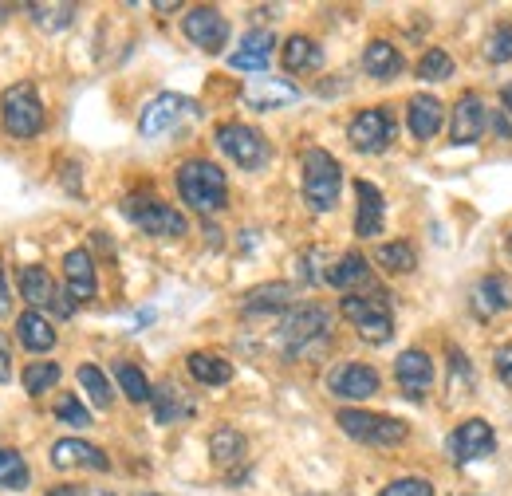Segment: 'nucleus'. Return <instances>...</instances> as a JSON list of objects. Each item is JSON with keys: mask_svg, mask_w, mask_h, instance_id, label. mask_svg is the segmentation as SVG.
<instances>
[{"mask_svg": "<svg viewBox=\"0 0 512 496\" xmlns=\"http://www.w3.org/2000/svg\"><path fill=\"white\" fill-rule=\"evenodd\" d=\"M485 60L489 63L512 60V24H497V28H493V36L485 40Z\"/></svg>", "mask_w": 512, "mask_h": 496, "instance_id": "40", "label": "nucleus"}, {"mask_svg": "<svg viewBox=\"0 0 512 496\" xmlns=\"http://www.w3.org/2000/svg\"><path fill=\"white\" fill-rule=\"evenodd\" d=\"M174 182H178V193H182V201L190 205L193 213L213 217V213H221L225 201H229V178H225V170H221L217 162H209V158H190V162H182Z\"/></svg>", "mask_w": 512, "mask_h": 496, "instance_id": "2", "label": "nucleus"}, {"mask_svg": "<svg viewBox=\"0 0 512 496\" xmlns=\"http://www.w3.org/2000/svg\"><path fill=\"white\" fill-rule=\"evenodd\" d=\"M8 12H12V8H8V4H0V20H4V16H8Z\"/></svg>", "mask_w": 512, "mask_h": 496, "instance_id": "50", "label": "nucleus"}, {"mask_svg": "<svg viewBox=\"0 0 512 496\" xmlns=\"http://www.w3.org/2000/svg\"><path fill=\"white\" fill-rule=\"evenodd\" d=\"M379 386H383V378L367 363H351L347 359V363H335L327 371V390L335 398H343V402H367V398L379 394Z\"/></svg>", "mask_w": 512, "mask_h": 496, "instance_id": "13", "label": "nucleus"}, {"mask_svg": "<svg viewBox=\"0 0 512 496\" xmlns=\"http://www.w3.org/2000/svg\"><path fill=\"white\" fill-rule=\"evenodd\" d=\"M272 48H276V36L268 28H253L241 36V48L229 56L233 71H264L272 63Z\"/></svg>", "mask_w": 512, "mask_h": 496, "instance_id": "22", "label": "nucleus"}, {"mask_svg": "<svg viewBox=\"0 0 512 496\" xmlns=\"http://www.w3.org/2000/svg\"><path fill=\"white\" fill-rule=\"evenodd\" d=\"M355 201H359V209H355V237H379L383 233V221H386V201L379 186L375 182H367V178H359L355 182Z\"/></svg>", "mask_w": 512, "mask_h": 496, "instance_id": "20", "label": "nucleus"}, {"mask_svg": "<svg viewBox=\"0 0 512 496\" xmlns=\"http://www.w3.org/2000/svg\"><path fill=\"white\" fill-rule=\"evenodd\" d=\"M446 453L453 465H473L497 453V434L485 418H465L453 426V434L446 437Z\"/></svg>", "mask_w": 512, "mask_h": 496, "instance_id": "9", "label": "nucleus"}, {"mask_svg": "<svg viewBox=\"0 0 512 496\" xmlns=\"http://www.w3.org/2000/svg\"><path fill=\"white\" fill-rule=\"evenodd\" d=\"M16 339L24 351L44 355L56 347V327H52V319H44V311H24V315H16Z\"/></svg>", "mask_w": 512, "mask_h": 496, "instance_id": "25", "label": "nucleus"}, {"mask_svg": "<svg viewBox=\"0 0 512 496\" xmlns=\"http://www.w3.org/2000/svg\"><path fill=\"white\" fill-rule=\"evenodd\" d=\"M335 426L351 441H363V445H375V449H390V445H402L410 426L402 418H390V414H371V410H339L335 414Z\"/></svg>", "mask_w": 512, "mask_h": 496, "instance_id": "6", "label": "nucleus"}, {"mask_svg": "<svg viewBox=\"0 0 512 496\" xmlns=\"http://www.w3.org/2000/svg\"><path fill=\"white\" fill-rule=\"evenodd\" d=\"M64 280H67V296H71L75 304L95 300V292H99V276H95V260H91L87 248H71V252L64 256Z\"/></svg>", "mask_w": 512, "mask_h": 496, "instance_id": "18", "label": "nucleus"}, {"mask_svg": "<svg viewBox=\"0 0 512 496\" xmlns=\"http://www.w3.org/2000/svg\"><path fill=\"white\" fill-rule=\"evenodd\" d=\"M512 308V284L505 276H481L477 288H473V311L481 319H493L501 311Z\"/></svg>", "mask_w": 512, "mask_h": 496, "instance_id": "26", "label": "nucleus"}, {"mask_svg": "<svg viewBox=\"0 0 512 496\" xmlns=\"http://www.w3.org/2000/svg\"><path fill=\"white\" fill-rule=\"evenodd\" d=\"M394 378H398V390L410 402H426V394L434 390V359L422 347H406L394 359Z\"/></svg>", "mask_w": 512, "mask_h": 496, "instance_id": "14", "label": "nucleus"}, {"mask_svg": "<svg viewBox=\"0 0 512 496\" xmlns=\"http://www.w3.org/2000/svg\"><path fill=\"white\" fill-rule=\"evenodd\" d=\"M95 496H115V493H95Z\"/></svg>", "mask_w": 512, "mask_h": 496, "instance_id": "52", "label": "nucleus"}, {"mask_svg": "<svg viewBox=\"0 0 512 496\" xmlns=\"http://www.w3.org/2000/svg\"><path fill=\"white\" fill-rule=\"evenodd\" d=\"M493 371L501 374L505 386H512V343H501V347L493 351Z\"/></svg>", "mask_w": 512, "mask_h": 496, "instance_id": "43", "label": "nucleus"}, {"mask_svg": "<svg viewBox=\"0 0 512 496\" xmlns=\"http://www.w3.org/2000/svg\"><path fill=\"white\" fill-rule=\"evenodd\" d=\"M115 382H119V390L127 394L134 406H142V402H150V398H154L150 378L138 371L134 363H115Z\"/></svg>", "mask_w": 512, "mask_h": 496, "instance_id": "35", "label": "nucleus"}, {"mask_svg": "<svg viewBox=\"0 0 512 496\" xmlns=\"http://www.w3.org/2000/svg\"><path fill=\"white\" fill-rule=\"evenodd\" d=\"M402 52L390 44V40H371L367 48H363V71L371 75V79H398L402 75Z\"/></svg>", "mask_w": 512, "mask_h": 496, "instance_id": "28", "label": "nucleus"}, {"mask_svg": "<svg viewBox=\"0 0 512 496\" xmlns=\"http://www.w3.org/2000/svg\"><path fill=\"white\" fill-rule=\"evenodd\" d=\"M154 8H158V12H174V8H178V0H158Z\"/></svg>", "mask_w": 512, "mask_h": 496, "instance_id": "49", "label": "nucleus"}, {"mask_svg": "<svg viewBox=\"0 0 512 496\" xmlns=\"http://www.w3.org/2000/svg\"><path fill=\"white\" fill-rule=\"evenodd\" d=\"M142 496H158V493H142Z\"/></svg>", "mask_w": 512, "mask_h": 496, "instance_id": "53", "label": "nucleus"}, {"mask_svg": "<svg viewBox=\"0 0 512 496\" xmlns=\"http://www.w3.org/2000/svg\"><path fill=\"white\" fill-rule=\"evenodd\" d=\"M150 406H154V422H158V426H178L182 418H190L193 414V402L178 390V386H174V382L154 386Z\"/></svg>", "mask_w": 512, "mask_h": 496, "instance_id": "27", "label": "nucleus"}, {"mask_svg": "<svg viewBox=\"0 0 512 496\" xmlns=\"http://www.w3.org/2000/svg\"><path fill=\"white\" fill-rule=\"evenodd\" d=\"M44 496H83V493H79V489H75V485H56V489H52V493H44Z\"/></svg>", "mask_w": 512, "mask_h": 496, "instance_id": "48", "label": "nucleus"}, {"mask_svg": "<svg viewBox=\"0 0 512 496\" xmlns=\"http://www.w3.org/2000/svg\"><path fill=\"white\" fill-rule=\"evenodd\" d=\"M296 304V288L284 284V280H272V284H260V288H249L245 300H241V315H276V311H292Z\"/></svg>", "mask_w": 512, "mask_h": 496, "instance_id": "21", "label": "nucleus"}, {"mask_svg": "<svg viewBox=\"0 0 512 496\" xmlns=\"http://www.w3.org/2000/svg\"><path fill=\"white\" fill-rule=\"evenodd\" d=\"M505 248H509V260H512V233H509V241H505Z\"/></svg>", "mask_w": 512, "mask_h": 496, "instance_id": "51", "label": "nucleus"}, {"mask_svg": "<svg viewBox=\"0 0 512 496\" xmlns=\"http://www.w3.org/2000/svg\"><path fill=\"white\" fill-rule=\"evenodd\" d=\"M489 130L501 138V142H512V119L497 107V111H489Z\"/></svg>", "mask_w": 512, "mask_h": 496, "instance_id": "44", "label": "nucleus"}, {"mask_svg": "<svg viewBox=\"0 0 512 496\" xmlns=\"http://www.w3.org/2000/svg\"><path fill=\"white\" fill-rule=\"evenodd\" d=\"M418 79H426V83H442V79H449L453 75V60H449V52H442V48H430L422 60H418Z\"/></svg>", "mask_w": 512, "mask_h": 496, "instance_id": "39", "label": "nucleus"}, {"mask_svg": "<svg viewBox=\"0 0 512 496\" xmlns=\"http://www.w3.org/2000/svg\"><path fill=\"white\" fill-rule=\"evenodd\" d=\"M280 60H284V67H288L292 75H300V71H316V67L323 63V48L312 40V36H288Z\"/></svg>", "mask_w": 512, "mask_h": 496, "instance_id": "30", "label": "nucleus"}, {"mask_svg": "<svg viewBox=\"0 0 512 496\" xmlns=\"http://www.w3.org/2000/svg\"><path fill=\"white\" fill-rule=\"evenodd\" d=\"M123 213H127L130 225H138L146 237L178 241V237L190 233V221H186L174 205H166V201H158V197H150V193H134V197H127V201H123Z\"/></svg>", "mask_w": 512, "mask_h": 496, "instance_id": "5", "label": "nucleus"}, {"mask_svg": "<svg viewBox=\"0 0 512 496\" xmlns=\"http://www.w3.org/2000/svg\"><path fill=\"white\" fill-rule=\"evenodd\" d=\"M52 465L56 469H95V473H107L111 469V457L91 445V441H79V437H60L52 445Z\"/></svg>", "mask_w": 512, "mask_h": 496, "instance_id": "17", "label": "nucleus"}, {"mask_svg": "<svg viewBox=\"0 0 512 496\" xmlns=\"http://www.w3.org/2000/svg\"><path fill=\"white\" fill-rule=\"evenodd\" d=\"M300 87L292 83V79H276V75H264V79H253L249 87H245V103L253 107V111H280V107H292V103H300Z\"/></svg>", "mask_w": 512, "mask_h": 496, "instance_id": "16", "label": "nucleus"}, {"mask_svg": "<svg viewBox=\"0 0 512 496\" xmlns=\"http://www.w3.org/2000/svg\"><path fill=\"white\" fill-rule=\"evenodd\" d=\"M406 126H410V134H414L418 142H430V138L446 126V107H442V99L430 95V91H418V95L406 103Z\"/></svg>", "mask_w": 512, "mask_h": 496, "instance_id": "19", "label": "nucleus"}, {"mask_svg": "<svg viewBox=\"0 0 512 496\" xmlns=\"http://www.w3.org/2000/svg\"><path fill=\"white\" fill-rule=\"evenodd\" d=\"M245 449H249V441H245L241 430H233V426H217L209 434V457L217 465H241L245 461Z\"/></svg>", "mask_w": 512, "mask_h": 496, "instance_id": "31", "label": "nucleus"}, {"mask_svg": "<svg viewBox=\"0 0 512 496\" xmlns=\"http://www.w3.org/2000/svg\"><path fill=\"white\" fill-rule=\"evenodd\" d=\"M28 12H32V20L40 24V28H52V32H60L71 24V16H75V4H24Z\"/></svg>", "mask_w": 512, "mask_h": 496, "instance_id": "37", "label": "nucleus"}, {"mask_svg": "<svg viewBox=\"0 0 512 496\" xmlns=\"http://www.w3.org/2000/svg\"><path fill=\"white\" fill-rule=\"evenodd\" d=\"M56 418L64 422V426H75V430H83V426H91V410L75 398V394H64L60 402H56Z\"/></svg>", "mask_w": 512, "mask_h": 496, "instance_id": "41", "label": "nucleus"}, {"mask_svg": "<svg viewBox=\"0 0 512 496\" xmlns=\"http://www.w3.org/2000/svg\"><path fill=\"white\" fill-rule=\"evenodd\" d=\"M20 296H24V304H28L32 311L52 308L56 296H60V284L52 280L48 268H40V264H24V268H20Z\"/></svg>", "mask_w": 512, "mask_h": 496, "instance_id": "24", "label": "nucleus"}, {"mask_svg": "<svg viewBox=\"0 0 512 496\" xmlns=\"http://www.w3.org/2000/svg\"><path fill=\"white\" fill-rule=\"evenodd\" d=\"M28 481H32L28 461H24L16 449H4V445H0V489H8V493H24Z\"/></svg>", "mask_w": 512, "mask_h": 496, "instance_id": "34", "label": "nucleus"}, {"mask_svg": "<svg viewBox=\"0 0 512 496\" xmlns=\"http://www.w3.org/2000/svg\"><path fill=\"white\" fill-rule=\"evenodd\" d=\"M347 142L359 154H383L386 146L394 142V115H390V107H367V111H359L351 119V126H347Z\"/></svg>", "mask_w": 512, "mask_h": 496, "instance_id": "12", "label": "nucleus"}, {"mask_svg": "<svg viewBox=\"0 0 512 496\" xmlns=\"http://www.w3.org/2000/svg\"><path fill=\"white\" fill-rule=\"evenodd\" d=\"M501 111L512 119V83H505V87H501Z\"/></svg>", "mask_w": 512, "mask_h": 496, "instance_id": "47", "label": "nucleus"}, {"mask_svg": "<svg viewBox=\"0 0 512 496\" xmlns=\"http://www.w3.org/2000/svg\"><path fill=\"white\" fill-rule=\"evenodd\" d=\"M379 496H438V493H434V485L426 477H398L386 489H379Z\"/></svg>", "mask_w": 512, "mask_h": 496, "instance_id": "42", "label": "nucleus"}, {"mask_svg": "<svg viewBox=\"0 0 512 496\" xmlns=\"http://www.w3.org/2000/svg\"><path fill=\"white\" fill-rule=\"evenodd\" d=\"M217 146H221V154H225L233 166H241V170H260V166L268 162V142H264V134L249 123H221L217 126Z\"/></svg>", "mask_w": 512, "mask_h": 496, "instance_id": "8", "label": "nucleus"}, {"mask_svg": "<svg viewBox=\"0 0 512 496\" xmlns=\"http://www.w3.org/2000/svg\"><path fill=\"white\" fill-rule=\"evenodd\" d=\"M12 311V292H8V276H4V264H0V319Z\"/></svg>", "mask_w": 512, "mask_h": 496, "instance_id": "46", "label": "nucleus"}, {"mask_svg": "<svg viewBox=\"0 0 512 496\" xmlns=\"http://www.w3.org/2000/svg\"><path fill=\"white\" fill-rule=\"evenodd\" d=\"M375 264L390 276H410L418 268V252L410 241H390V245L375 248Z\"/></svg>", "mask_w": 512, "mask_h": 496, "instance_id": "32", "label": "nucleus"}, {"mask_svg": "<svg viewBox=\"0 0 512 496\" xmlns=\"http://www.w3.org/2000/svg\"><path fill=\"white\" fill-rule=\"evenodd\" d=\"M331 311L320 308V304H304V308H292L284 311L280 319V347L288 359H316L323 347L331 343Z\"/></svg>", "mask_w": 512, "mask_h": 496, "instance_id": "1", "label": "nucleus"}, {"mask_svg": "<svg viewBox=\"0 0 512 496\" xmlns=\"http://www.w3.org/2000/svg\"><path fill=\"white\" fill-rule=\"evenodd\" d=\"M449 390L461 394V398L473 390V363H469V355L457 351V347H449Z\"/></svg>", "mask_w": 512, "mask_h": 496, "instance_id": "38", "label": "nucleus"}, {"mask_svg": "<svg viewBox=\"0 0 512 496\" xmlns=\"http://www.w3.org/2000/svg\"><path fill=\"white\" fill-rule=\"evenodd\" d=\"M186 371L201 386H225V382H233V363L221 359V355H209V351H193L190 359H186Z\"/></svg>", "mask_w": 512, "mask_h": 496, "instance_id": "29", "label": "nucleus"}, {"mask_svg": "<svg viewBox=\"0 0 512 496\" xmlns=\"http://www.w3.org/2000/svg\"><path fill=\"white\" fill-rule=\"evenodd\" d=\"M323 284L339 288L343 296H351L355 288L371 284V268H367V256H363V252H343L335 264H327V276H323Z\"/></svg>", "mask_w": 512, "mask_h": 496, "instance_id": "23", "label": "nucleus"}, {"mask_svg": "<svg viewBox=\"0 0 512 496\" xmlns=\"http://www.w3.org/2000/svg\"><path fill=\"white\" fill-rule=\"evenodd\" d=\"M60 378H64V367H60V363H28V367H24V374H20L24 394H32V398L48 394V390H52Z\"/></svg>", "mask_w": 512, "mask_h": 496, "instance_id": "36", "label": "nucleus"}, {"mask_svg": "<svg viewBox=\"0 0 512 496\" xmlns=\"http://www.w3.org/2000/svg\"><path fill=\"white\" fill-rule=\"evenodd\" d=\"M182 32H186V40L193 48H201L205 56H221L225 44H229V20L209 4H197L182 16Z\"/></svg>", "mask_w": 512, "mask_h": 496, "instance_id": "11", "label": "nucleus"}, {"mask_svg": "<svg viewBox=\"0 0 512 496\" xmlns=\"http://www.w3.org/2000/svg\"><path fill=\"white\" fill-rule=\"evenodd\" d=\"M75 378H79V386H83V394L91 398V406H99V410H111V402H115V390H111V378L99 371L95 363H83L79 371H75Z\"/></svg>", "mask_w": 512, "mask_h": 496, "instance_id": "33", "label": "nucleus"}, {"mask_svg": "<svg viewBox=\"0 0 512 496\" xmlns=\"http://www.w3.org/2000/svg\"><path fill=\"white\" fill-rule=\"evenodd\" d=\"M8 378H12V351H8V339L0 331V382H8Z\"/></svg>", "mask_w": 512, "mask_h": 496, "instance_id": "45", "label": "nucleus"}, {"mask_svg": "<svg viewBox=\"0 0 512 496\" xmlns=\"http://www.w3.org/2000/svg\"><path fill=\"white\" fill-rule=\"evenodd\" d=\"M343 319H351L355 323V331H359V339L363 343H371V347H383L390 343V335H394V311H390V300H386L383 292H351V296H343Z\"/></svg>", "mask_w": 512, "mask_h": 496, "instance_id": "4", "label": "nucleus"}, {"mask_svg": "<svg viewBox=\"0 0 512 496\" xmlns=\"http://www.w3.org/2000/svg\"><path fill=\"white\" fill-rule=\"evenodd\" d=\"M489 130V107L477 91H465L453 107V126H449V138L453 146H477L481 134Z\"/></svg>", "mask_w": 512, "mask_h": 496, "instance_id": "15", "label": "nucleus"}, {"mask_svg": "<svg viewBox=\"0 0 512 496\" xmlns=\"http://www.w3.org/2000/svg\"><path fill=\"white\" fill-rule=\"evenodd\" d=\"M0 123L12 138H36L44 130V103L32 83H12L0 95Z\"/></svg>", "mask_w": 512, "mask_h": 496, "instance_id": "7", "label": "nucleus"}, {"mask_svg": "<svg viewBox=\"0 0 512 496\" xmlns=\"http://www.w3.org/2000/svg\"><path fill=\"white\" fill-rule=\"evenodd\" d=\"M193 115H197V103H193V99L166 91V95L150 99L146 111L138 115V134H142V138H162V134L178 130V126L186 123V119H193Z\"/></svg>", "mask_w": 512, "mask_h": 496, "instance_id": "10", "label": "nucleus"}, {"mask_svg": "<svg viewBox=\"0 0 512 496\" xmlns=\"http://www.w3.org/2000/svg\"><path fill=\"white\" fill-rule=\"evenodd\" d=\"M300 186H304V201L316 209V213H331L339 205V189H343V166L335 154H327L320 146H308L304 158H300Z\"/></svg>", "mask_w": 512, "mask_h": 496, "instance_id": "3", "label": "nucleus"}]
</instances>
